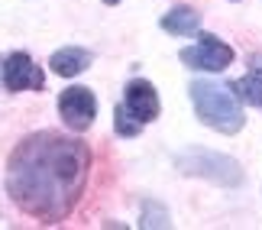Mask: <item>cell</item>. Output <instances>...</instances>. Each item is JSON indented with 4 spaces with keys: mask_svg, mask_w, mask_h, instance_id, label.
Instances as JSON below:
<instances>
[{
    "mask_svg": "<svg viewBox=\"0 0 262 230\" xmlns=\"http://www.w3.org/2000/svg\"><path fill=\"white\" fill-rule=\"evenodd\" d=\"M88 165L91 153L81 139L42 130L26 136L10 153L7 195L23 214L55 224L78 204L88 182Z\"/></svg>",
    "mask_w": 262,
    "mask_h": 230,
    "instance_id": "1",
    "label": "cell"
},
{
    "mask_svg": "<svg viewBox=\"0 0 262 230\" xmlns=\"http://www.w3.org/2000/svg\"><path fill=\"white\" fill-rule=\"evenodd\" d=\"M188 91H191L194 111H198L204 127H214L220 133H239L243 130L246 117L239 111L236 94L230 88H220V85H210V81H191Z\"/></svg>",
    "mask_w": 262,
    "mask_h": 230,
    "instance_id": "2",
    "label": "cell"
},
{
    "mask_svg": "<svg viewBox=\"0 0 262 230\" xmlns=\"http://www.w3.org/2000/svg\"><path fill=\"white\" fill-rule=\"evenodd\" d=\"M178 169L185 175H198V178H207L214 185H227L233 188L243 182V169H239L236 159L230 156H220V153H210V149H188V153H178Z\"/></svg>",
    "mask_w": 262,
    "mask_h": 230,
    "instance_id": "3",
    "label": "cell"
},
{
    "mask_svg": "<svg viewBox=\"0 0 262 230\" xmlns=\"http://www.w3.org/2000/svg\"><path fill=\"white\" fill-rule=\"evenodd\" d=\"M178 55L188 68H204V72H224L233 62V49L227 43H220V39H214V36H201L198 46L181 49Z\"/></svg>",
    "mask_w": 262,
    "mask_h": 230,
    "instance_id": "4",
    "label": "cell"
},
{
    "mask_svg": "<svg viewBox=\"0 0 262 230\" xmlns=\"http://www.w3.org/2000/svg\"><path fill=\"white\" fill-rule=\"evenodd\" d=\"M58 114H62L65 127L72 130H88L97 117V101L88 88H68L58 97Z\"/></svg>",
    "mask_w": 262,
    "mask_h": 230,
    "instance_id": "5",
    "label": "cell"
},
{
    "mask_svg": "<svg viewBox=\"0 0 262 230\" xmlns=\"http://www.w3.org/2000/svg\"><path fill=\"white\" fill-rule=\"evenodd\" d=\"M42 72H39V65L29 58L26 52H13L4 58V85L7 91H36V88H42Z\"/></svg>",
    "mask_w": 262,
    "mask_h": 230,
    "instance_id": "6",
    "label": "cell"
},
{
    "mask_svg": "<svg viewBox=\"0 0 262 230\" xmlns=\"http://www.w3.org/2000/svg\"><path fill=\"white\" fill-rule=\"evenodd\" d=\"M123 104L129 107V114L139 117L143 123H149V120L159 117V94H156V88L149 85V81H143V78H136V81L126 85Z\"/></svg>",
    "mask_w": 262,
    "mask_h": 230,
    "instance_id": "7",
    "label": "cell"
},
{
    "mask_svg": "<svg viewBox=\"0 0 262 230\" xmlns=\"http://www.w3.org/2000/svg\"><path fill=\"white\" fill-rule=\"evenodd\" d=\"M91 55L88 49H78V46H68V49H58V52L52 55V72L55 75H62V78H75V75H81L84 68L91 65Z\"/></svg>",
    "mask_w": 262,
    "mask_h": 230,
    "instance_id": "8",
    "label": "cell"
},
{
    "mask_svg": "<svg viewBox=\"0 0 262 230\" xmlns=\"http://www.w3.org/2000/svg\"><path fill=\"white\" fill-rule=\"evenodd\" d=\"M198 26H201V13H198V10H191V7H175L172 13L162 16V29H165V33H172V36L198 33Z\"/></svg>",
    "mask_w": 262,
    "mask_h": 230,
    "instance_id": "9",
    "label": "cell"
},
{
    "mask_svg": "<svg viewBox=\"0 0 262 230\" xmlns=\"http://www.w3.org/2000/svg\"><path fill=\"white\" fill-rule=\"evenodd\" d=\"M230 91H233L239 101H246L253 107H262V68L249 72L246 78H236V81L230 85Z\"/></svg>",
    "mask_w": 262,
    "mask_h": 230,
    "instance_id": "10",
    "label": "cell"
},
{
    "mask_svg": "<svg viewBox=\"0 0 262 230\" xmlns=\"http://www.w3.org/2000/svg\"><path fill=\"white\" fill-rule=\"evenodd\" d=\"M114 127H117L120 136H139V133H143V120L129 114L126 104H120L117 111H114Z\"/></svg>",
    "mask_w": 262,
    "mask_h": 230,
    "instance_id": "11",
    "label": "cell"
},
{
    "mask_svg": "<svg viewBox=\"0 0 262 230\" xmlns=\"http://www.w3.org/2000/svg\"><path fill=\"white\" fill-rule=\"evenodd\" d=\"M168 224H172V221H168V211H165V207L146 201V207H143V227H168Z\"/></svg>",
    "mask_w": 262,
    "mask_h": 230,
    "instance_id": "12",
    "label": "cell"
},
{
    "mask_svg": "<svg viewBox=\"0 0 262 230\" xmlns=\"http://www.w3.org/2000/svg\"><path fill=\"white\" fill-rule=\"evenodd\" d=\"M104 4H120V0H104Z\"/></svg>",
    "mask_w": 262,
    "mask_h": 230,
    "instance_id": "13",
    "label": "cell"
}]
</instances>
